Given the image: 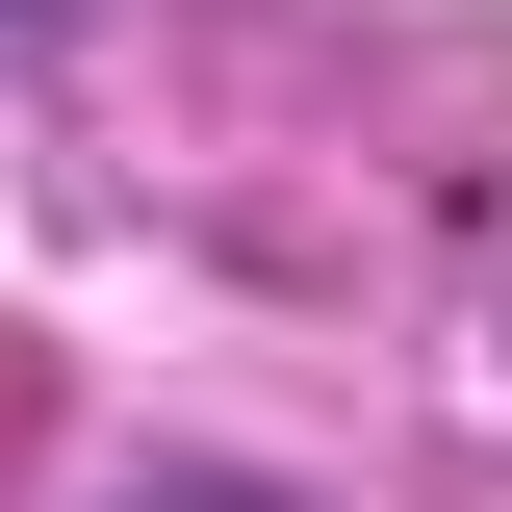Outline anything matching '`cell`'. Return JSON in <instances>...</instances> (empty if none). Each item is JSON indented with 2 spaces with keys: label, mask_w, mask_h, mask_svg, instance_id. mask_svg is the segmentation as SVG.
I'll list each match as a JSON object with an SVG mask.
<instances>
[{
  "label": "cell",
  "mask_w": 512,
  "mask_h": 512,
  "mask_svg": "<svg viewBox=\"0 0 512 512\" xmlns=\"http://www.w3.org/2000/svg\"><path fill=\"white\" fill-rule=\"evenodd\" d=\"M128 512H256V487H128Z\"/></svg>",
  "instance_id": "obj_1"
}]
</instances>
